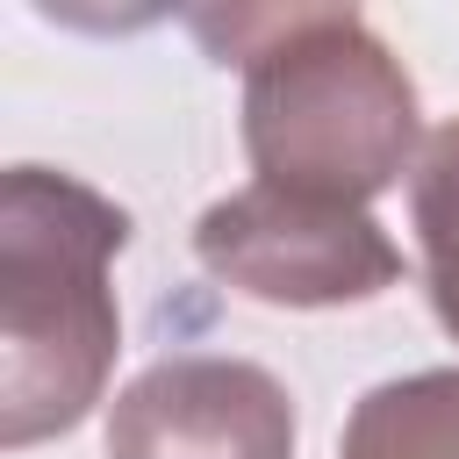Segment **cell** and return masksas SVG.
Segmentation results:
<instances>
[{
	"instance_id": "cell-1",
	"label": "cell",
	"mask_w": 459,
	"mask_h": 459,
	"mask_svg": "<svg viewBox=\"0 0 459 459\" xmlns=\"http://www.w3.org/2000/svg\"><path fill=\"white\" fill-rule=\"evenodd\" d=\"M208 50L244 72V151L265 186L366 208L416 172V79L351 7H215Z\"/></svg>"
},
{
	"instance_id": "cell-4",
	"label": "cell",
	"mask_w": 459,
	"mask_h": 459,
	"mask_svg": "<svg viewBox=\"0 0 459 459\" xmlns=\"http://www.w3.org/2000/svg\"><path fill=\"white\" fill-rule=\"evenodd\" d=\"M108 459H294V402L251 359L179 351L115 394Z\"/></svg>"
},
{
	"instance_id": "cell-5",
	"label": "cell",
	"mask_w": 459,
	"mask_h": 459,
	"mask_svg": "<svg viewBox=\"0 0 459 459\" xmlns=\"http://www.w3.org/2000/svg\"><path fill=\"white\" fill-rule=\"evenodd\" d=\"M337 459H459V366L366 387L344 416Z\"/></svg>"
},
{
	"instance_id": "cell-6",
	"label": "cell",
	"mask_w": 459,
	"mask_h": 459,
	"mask_svg": "<svg viewBox=\"0 0 459 459\" xmlns=\"http://www.w3.org/2000/svg\"><path fill=\"white\" fill-rule=\"evenodd\" d=\"M409 215H416V244H423L430 308H437L445 337L459 344V115L430 129V143L409 172Z\"/></svg>"
},
{
	"instance_id": "cell-3",
	"label": "cell",
	"mask_w": 459,
	"mask_h": 459,
	"mask_svg": "<svg viewBox=\"0 0 459 459\" xmlns=\"http://www.w3.org/2000/svg\"><path fill=\"white\" fill-rule=\"evenodd\" d=\"M194 258L222 287L273 308H344L402 280V251L366 208L287 194L265 179L222 194L194 222Z\"/></svg>"
},
{
	"instance_id": "cell-2",
	"label": "cell",
	"mask_w": 459,
	"mask_h": 459,
	"mask_svg": "<svg viewBox=\"0 0 459 459\" xmlns=\"http://www.w3.org/2000/svg\"><path fill=\"white\" fill-rule=\"evenodd\" d=\"M129 244L115 208L79 172L14 165L0 179V445L72 430L122 351V308L108 287Z\"/></svg>"
}]
</instances>
